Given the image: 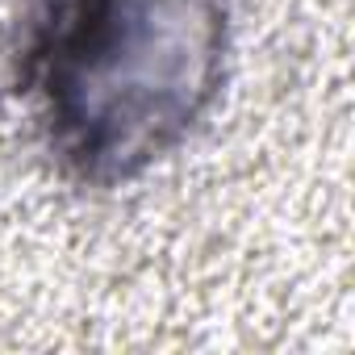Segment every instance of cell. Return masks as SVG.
I'll return each mask as SVG.
<instances>
[{"label":"cell","instance_id":"1","mask_svg":"<svg viewBox=\"0 0 355 355\" xmlns=\"http://www.w3.org/2000/svg\"><path fill=\"white\" fill-rule=\"evenodd\" d=\"M226 34V0H26L13 88L51 163L113 189L205 117Z\"/></svg>","mask_w":355,"mask_h":355}]
</instances>
